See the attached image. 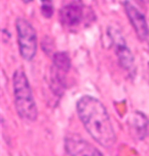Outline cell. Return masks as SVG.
<instances>
[{"label":"cell","instance_id":"cell-1","mask_svg":"<svg viewBox=\"0 0 149 156\" xmlns=\"http://www.w3.org/2000/svg\"><path fill=\"white\" fill-rule=\"evenodd\" d=\"M77 113L85 129L95 141L106 149L116 143L113 124L106 108L95 97L85 95L77 102Z\"/></svg>","mask_w":149,"mask_h":156},{"label":"cell","instance_id":"cell-2","mask_svg":"<svg viewBox=\"0 0 149 156\" xmlns=\"http://www.w3.org/2000/svg\"><path fill=\"white\" fill-rule=\"evenodd\" d=\"M15 108L20 118L33 122L37 119L38 111L28 77L22 68L17 69L12 77Z\"/></svg>","mask_w":149,"mask_h":156},{"label":"cell","instance_id":"cell-3","mask_svg":"<svg viewBox=\"0 0 149 156\" xmlns=\"http://www.w3.org/2000/svg\"><path fill=\"white\" fill-rule=\"evenodd\" d=\"M17 43L20 55L26 61L33 60L37 51V36L34 28L25 18L19 17L15 21Z\"/></svg>","mask_w":149,"mask_h":156},{"label":"cell","instance_id":"cell-4","mask_svg":"<svg viewBox=\"0 0 149 156\" xmlns=\"http://www.w3.org/2000/svg\"><path fill=\"white\" fill-rule=\"evenodd\" d=\"M70 66L71 61L67 52L59 51L53 55L50 69V88L56 96H62L66 90Z\"/></svg>","mask_w":149,"mask_h":156},{"label":"cell","instance_id":"cell-5","mask_svg":"<svg viewBox=\"0 0 149 156\" xmlns=\"http://www.w3.org/2000/svg\"><path fill=\"white\" fill-rule=\"evenodd\" d=\"M130 136L135 141H143L149 136V119L140 112H133L126 121Z\"/></svg>","mask_w":149,"mask_h":156},{"label":"cell","instance_id":"cell-6","mask_svg":"<svg viewBox=\"0 0 149 156\" xmlns=\"http://www.w3.org/2000/svg\"><path fill=\"white\" fill-rule=\"evenodd\" d=\"M123 8L138 38L142 42L147 41L149 38V28L144 15L129 2H125Z\"/></svg>","mask_w":149,"mask_h":156},{"label":"cell","instance_id":"cell-7","mask_svg":"<svg viewBox=\"0 0 149 156\" xmlns=\"http://www.w3.org/2000/svg\"><path fill=\"white\" fill-rule=\"evenodd\" d=\"M65 150L69 155H102L99 150L79 136L68 137L65 141Z\"/></svg>","mask_w":149,"mask_h":156},{"label":"cell","instance_id":"cell-8","mask_svg":"<svg viewBox=\"0 0 149 156\" xmlns=\"http://www.w3.org/2000/svg\"><path fill=\"white\" fill-rule=\"evenodd\" d=\"M84 17V10L79 4L70 3L65 6L59 12V20L67 28L78 27Z\"/></svg>","mask_w":149,"mask_h":156},{"label":"cell","instance_id":"cell-9","mask_svg":"<svg viewBox=\"0 0 149 156\" xmlns=\"http://www.w3.org/2000/svg\"><path fill=\"white\" fill-rule=\"evenodd\" d=\"M116 52L122 68L127 73H132L133 69H134V59H133V55L127 49V47L125 45L119 44L117 46Z\"/></svg>","mask_w":149,"mask_h":156},{"label":"cell","instance_id":"cell-10","mask_svg":"<svg viewBox=\"0 0 149 156\" xmlns=\"http://www.w3.org/2000/svg\"><path fill=\"white\" fill-rule=\"evenodd\" d=\"M139 1H140V3L144 4V5H147V4H149V0H139Z\"/></svg>","mask_w":149,"mask_h":156},{"label":"cell","instance_id":"cell-11","mask_svg":"<svg viewBox=\"0 0 149 156\" xmlns=\"http://www.w3.org/2000/svg\"><path fill=\"white\" fill-rule=\"evenodd\" d=\"M22 1L24 2V3H26V4H28V3H30V2H33V0H22Z\"/></svg>","mask_w":149,"mask_h":156}]
</instances>
